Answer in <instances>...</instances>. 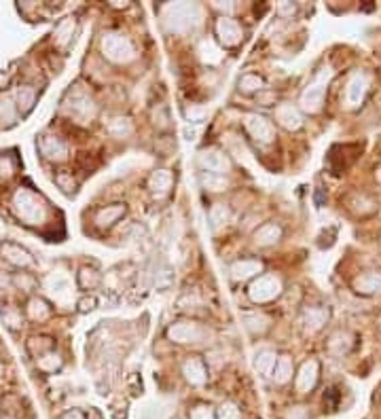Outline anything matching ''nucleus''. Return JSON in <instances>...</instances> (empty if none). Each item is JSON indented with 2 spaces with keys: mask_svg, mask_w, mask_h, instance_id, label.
I'll return each mask as SVG.
<instances>
[{
  "mask_svg": "<svg viewBox=\"0 0 381 419\" xmlns=\"http://www.w3.org/2000/svg\"><path fill=\"white\" fill-rule=\"evenodd\" d=\"M191 419H214V417H212V413L208 411V406H197V409H193Z\"/></svg>",
  "mask_w": 381,
  "mask_h": 419,
  "instance_id": "obj_1",
  "label": "nucleus"
},
{
  "mask_svg": "<svg viewBox=\"0 0 381 419\" xmlns=\"http://www.w3.org/2000/svg\"><path fill=\"white\" fill-rule=\"evenodd\" d=\"M93 307H95V299H89V301H83V303H81V309H83V311L93 309Z\"/></svg>",
  "mask_w": 381,
  "mask_h": 419,
  "instance_id": "obj_2",
  "label": "nucleus"
}]
</instances>
